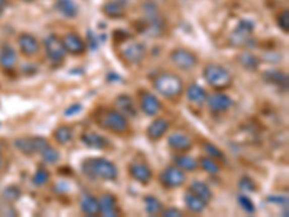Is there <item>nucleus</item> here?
<instances>
[{
    "instance_id": "obj_1",
    "label": "nucleus",
    "mask_w": 289,
    "mask_h": 217,
    "mask_svg": "<svg viewBox=\"0 0 289 217\" xmlns=\"http://www.w3.org/2000/svg\"><path fill=\"white\" fill-rule=\"evenodd\" d=\"M83 173L93 180L114 181L118 178V167L104 158H87L81 164Z\"/></svg>"
},
{
    "instance_id": "obj_2",
    "label": "nucleus",
    "mask_w": 289,
    "mask_h": 217,
    "mask_svg": "<svg viewBox=\"0 0 289 217\" xmlns=\"http://www.w3.org/2000/svg\"><path fill=\"white\" fill-rule=\"evenodd\" d=\"M153 86L161 96L169 100H177L178 97H181V94L184 93V81L177 74H172V73L159 74L155 78Z\"/></svg>"
},
{
    "instance_id": "obj_3",
    "label": "nucleus",
    "mask_w": 289,
    "mask_h": 217,
    "mask_svg": "<svg viewBox=\"0 0 289 217\" xmlns=\"http://www.w3.org/2000/svg\"><path fill=\"white\" fill-rule=\"evenodd\" d=\"M97 125L103 129L113 132V133H126L129 130L128 118L120 113L119 110L107 108L104 112H98L97 115Z\"/></svg>"
},
{
    "instance_id": "obj_4",
    "label": "nucleus",
    "mask_w": 289,
    "mask_h": 217,
    "mask_svg": "<svg viewBox=\"0 0 289 217\" xmlns=\"http://www.w3.org/2000/svg\"><path fill=\"white\" fill-rule=\"evenodd\" d=\"M204 80L214 90H225L232 86L233 77L230 71L220 64H208L204 68Z\"/></svg>"
},
{
    "instance_id": "obj_5",
    "label": "nucleus",
    "mask_w": 289,
    "mask_h": 217,
    "mask_svg": "<svg viewBox=\"0 0 289 217\" xmlns=\"http://www.w3.org/2000/svg\"><path fill=\"white\" fill-rule=\"evenodd\" d=\"M171 61L174 63V65H177L180 70H184V71L193 70L194 67H197V64H198L197 55L191 52L190 49H185V48H175V49H172Z\"/></svg>"
},
{
    "instance_id": "obj_6",
    "label": "nucleus",
    "mask_w": 289,
    "mask_h": 217,
    "mask_svg": "<svg viewBox=\"0 0 289 217\" xmlns=\"http://www.w3.org/2000/svg\"><path fill=\"white\" fill-rule=\"evenodd\" d=\"M49 142L41 136H32V138H19L15 141L16 149H19L25 155H33V153H41L45 146H48Z\"/></svg>"
},
{
    "instance_id": "obj_7",
    "label": "nucleus",
    "mask_w": 289,
    "mask_h": 217,
    "mask_svg": "<svg viewBox=\"0 0 289 217\" xmlns=\"http://www.w3.org/2000/svg\"><path fill=\"white\" fill-rule=\"evenodd\" d=\"M120 55L128 64H139L146 55V46L138 41L125 43L120 49Z\"/></svg>"
},
{
    "instance_id": "obj_8",
    "label": "nucleus",
    "mask_w": 289,
    "mask_h": 217,
    "mask_svg": "<svg viewBox=\"0 0 289 217\" xmlns=\"http://www.w3.org/2000/svg\"><path fill=\"white\" fill-rule=\"evenodd\" d=\"M161 183L168 188H177V187H181L185 180H187V175L185 171L180 170L178 167H166L161 174Z\"/></svg>"
},
{
    "instance_id": "obj_9",
    "label": "nucleus",
    "mask_w": 289,
    "mask_h": 217,
    "mask_svg": "<svg viewBox=\"0 0 289 217\" xmlns=\"http://www.w3.org/2000/svg\"><path fill=\"white\" fill-rule=\"evenodd\" d=\"M45 49L46 55L52 63H61L65 57V48L63 45V39L58 38L56 35H49L45 39Z\"/></svg>"
},
{
    "instance_id": "obj_10",
    "label": "nucleus",
    "mask_w": 289,
    "mask_h": 217,
    "mask_svg": "<svg viewBox=\"0 0 289 217\" xmlns=\"http://www.w3.org/2000/svg\"><path fill=\"white\" fill-rule=\"evenodd\" d=\"M63 45H64L65 51L73 55H81L84 51H86L87 48L84 39H83L80 35H77V33L73 32L64 35V38H63Z\"/></svg>"
},
{
    "instance_id": "obj_11",
    "label": "nucleus",
    "mask_w": 289,
    "mask_h": 217,
    "mask_svg": "<svg viewBox=\"0 0 289 217\" xmlns=\"http://www.w3.org/2000/svg\"><path fill=\"white\" fill-rule=\"evenodd\" d=\"M253 23L250 21H247V19H242V21L239 22V25H237V28H236V31L232 35V38H230V41L233 45L236 46H240V45H245L247 41V38L252 35L253 32Z\"/></svg>"
},
{
    "instance_id": "obj_12",
    "label": "nucleus",
    "mask_w": 289,
    "mask_h": 217,
    "mask_svg": "<svg viewBox=\"0 0 289 217\" xmlns=\"http://www.w3.org/2000/svg\"><path fill=\"white\" fill-rule=\"evenodd\" d=\"M207 103L211 112L214 113H223L233 106V100L224 93H214L210 97H207Z\"/></svg>"
},
{
    "instance_id": "obj_13",
    "label": "nucleus",
    "mask_w": 289,
    "mask_h": 217,
    "mask_svg": "<svg viewBox=\"0 0 289 217\" xmlns=\"http://www.w3.org/2000/svg\"><path fill=\"white\" fill-rule=\"evenodd\" d=\"M18 43H19L22 54L26 55V57H33L39 51V42L31 33H21L18 36Z\"/></svg>"
},
{
    "instance_id": "obj_14",
    "label": "nucleus",
    "mask_w": 289,
    "mask_h": 217,
    "mask_svg": "<svg viewBox=\"0 0 289 217\" xmlns=\"http://www.w3.org/2000/svg\"><path fill=\"white\" fill-rule=\"evenodd\" d=\"M100 204V213L106 217H116L120 214V208L118 206L116 197L111 194H104L98 198Z\"/></svg>"
},
{
    "instance_id": "obj_15",
    "label": "nucleus",
    "mask_w": 289,
    "mask_h": 217,
    "mask_svg": "<svg viewBox=\"0 0 289 217\" xmlns=\"http://www.w3.org/2000/svg\"><path fill=\"white\" fill-rule=\"evenodd\" d=\"M129 174L140 184H148L152 180V171L148 165L142 162H132L129 165Z\"/></svg>"
},
{
    "instance_id": "obj_16",
    "label": "nucleus",
    "mask_w": 289,
    "mask_h": 217,
    "mask_svg": "<svg viewBox=\"0 0 289 217\" xmlns=\"http://www.w3.org/2000/svg\"><path fill=\"white\" fill-rule=\"evenodd\" d=\"M140 107L148 116H156L161 112L162 104L159 98L152 93H143L140 97Z\"/></svg>"
},
{
    "instance_id": "obj_17",
    "label": "nucleus",
    "mask_w": 289,
    "mask_h": 217,
    "mask_svg": "<svg viewBox=\"0 0 289 217\" xmlns=\"http://www.w3.org/2000/svg\"><path fill=\"white\" fill-rule=\"evenodd\" d=\"M128 5L126 0H110L103 6V13L111 19H120L126 15Z\"/></svg>"
},
{
    "instance_id": "obj_18",
    "label": "nucleus",
    "mask_w": 289,
    "mask_h": 217,
    "mask_svg": "<svg viewBox=\"0 0 289 217\" xmlns=\"http://www.w3.org/2000/svg\"><path fill=\"white\" fill-rule=\"evenodd\" d=\"M168 145L171 146L172 149L180 152H187L190 151L193 148V143H191V139L184 135L181 132H174L168 136Z\"/></svg>"
},
{
    "instance_id": "obj_19",
    "label": "nucleus",
    "mask_w": 289,
    "mask_h": 217,
    "mask_svg": "<svg viewBox=\"0 0 289 217\" xmlns=\"http://www.w3.org/2000/svg\"><path fill=\"white\" fill-rule=\"evenodd\" d=\"M169 129V122L166 119L153 120L146 130V135L150 141H159L162 136Z\"/></svg>"
},
{
    "instance_id": "obj_20",
    "label": "nucleus",
    "mask_w": 289,
    "mask_h": 217,
    "mask_svg": "<svg viewBox=\"0 0 289 217\" xmlns=\"http://www.w3.org/2000/svg\"><path fill=\"white\" fill-rule=\"evenodd\" d=\"M81 142L86 145L87 148H93V149H106L108 148V141L101 136L97 135L94 132H86L81 135Z\"/></svg>"
},
{
    "instance_id": "obj_21",
    "label": "nucleus",
    "mask_w": 289,
    "mask_h": 217,
    "mask_svg": "<svg viewBox=\"0 0 289 217\" xmlns=\"http://www.w3.org/2000/svg\"><path fill=\"white\" fill-rule=\"evenodd\" d=\"M16 64H18V54L15 48H12L11 45H3L0 51V65L9 71V70H13Z\"/></svg>"
},
{
    "instance_id": "obj_22",
    "label": "nucleus",
    "mask_w": 289,
    "mask_h": 217,
    "mask_svg": "<svg viewBox=\"0 0 289 217\" xmlns=\"http://www.w3.org/2000/svg\"><path fill=\"white\" fill-rule=\"evenodd\" d=\"M80 207H81V211L87 216H97L100 213L98 198L91 194H83L80 200Z\"/></svg>"
},
{
    "instance_id": "obj_23",
    "label": "nucleus",
    "mask_w": 289,
    "mask_h": 217,
    "mask_svg": "<svg viewBox=\"0 0 289 217\" xmlns=\"http://www.w3.org/2000/svg\"><path fill=\"white\" fill-rule=\"evenodd\" d=\"M55 9L65 18H75L78 15V5L74 0H58L55 3Z\"/></svg>"
},
{
    "instance_id": "obj_24",
    "label": "nucleus",
    "mask_w": 289,
    "mask_h": 217,
    "mask_svg": "<svg viewBox=\"0 0 289 217\" xmlns=\"http://www.w3.org/2000/svg\"><path fill=\"white\" fill-rule=\"evenodd\" d=\"M191 193H194L195 195H198L201 200H204L205 203H208V201H211V198H213V191H211V188L208 187V185L203 183V181H198V180H195L191 183L190 185V188H188Z\"/></svg>"
},
{
    "instance_id": "obj_25",
    "label": "nucleus",
    "mask_w": 289,
    "mask_h": 217,
    "mask_svg": "<svg viewBox=\"0 0 289 217\" xmlns=\"http://www.w3.org/2000/svg\"><path fill=\"white\" fill-rule=\"evenodd\" d=\"M116 106H118L119 112L123 113L125 116H136V108L133 104V100L128 94H122L116 98Z\"/></svg>"
},
{
    "instance_id": "obj_26",
    "label": "nucleus",
    "mask_w": 289,
    "mask_h": 217,
    "mask_svg": "<svg viewBox=\"0 0 289 217\" xmlns=\"http://www.w3.org/2000/svg\"><path fill=\"white\" fill-rule=\"evenodd\" d=\"M184 203L187 204V207L193 213H201V211L205 210V206H207V203L204 200H201L198 195L191 193L190 190H188V193H185V195H184Z\"/></svg>"
},
{
    "instance_id": "obj_27",
    "label": "nucleus",
    "mask_w": 289,
    "mask_h": 217,
    "mask_svg": "<svg viewBox=\"0 0 289 217\" xmlns=\"http://www.w3.org/2000/svg\"><path fill=\"white\" fill-rule=\"evenodd\" d=\"M187 97L194 104H203L208 96H207V91L203 87L198 86V84H191L187 88Z\"/></svg>"
},
{
    "instance_id": "obj_28",
    "label": "nucleus",
    "mask_w": 289,
    "mask_h": 217,
    "mask_svg": "<svg viewBox=\"0 0 289 217\" xmlns=\"http://www.w3.org/2000/svg\"><path fill=\"white\" fill-rule=\"evenodd\" d=\"M175 165L182 170V171H188V173H194L197 168H198V161L193 158V156H188V155H181V156H177L175 158Z\"/></svg>"
},
{
    "instance_id": "obj_29",
    "label": "nucleus",
    "mask_w": 289,
    "mask_h": 217,
    "mask_svg": "<svg viewBox=\"0 0 289 217\" xmlns=\"http://www.w3.org/2000/svg\"><path fill=\"white\" fill-rule=\"evenodd\" d=\"M73 138H74V132L73 129L70 128V126H60V128H56L54 130V139L60 145H67V143H70V142L73 141Z\"/></svg>"
},
{
    "instance_id": "obj_30",
    "label": "nucleus",
    "mask_w": 289,
    "mask_h": 217,
    "mask_svg": "<svg viewBox=\"0 0 289 217\" xmlns=\"http://www.w3.org/2000/svg\"><path fill=\"white\" fill-rule=\"evenodd\" d=\"M143 203H145L146 213H148V214H152V216L159 214V213H162V210H163V206H162L161 201H159L156 197H153V195H146V197L143 198Z\"/></svg>"
},
{
    "instance_id": "obj_31",
    "label": "nucleus",
    "mask_w": 289,
    "mask_h": 217,
    "mask_svg": "<svg viewBox=\"0 0 289 217\" xmlns=\"http://www.w3.org/2000/svg\"><path fill=\"white\" fill-rule=\"evenodd\" d=\"M263 78L272 83V84H278V86H288V78L283 73H280L278 70H269L266 73H263Z\"/></svg>"
},
{
    "instance_id": "obj_32",
    "label": "nucleus",
    "mask_w": 289,
    "mask_h": 217,
    "mask_svg": "<svg viewBox=\"0 0 289 217\" xmlns=\"http://www.w3.org/2000/svg\"><path fill=\"white\" fill-rule=\"evenodd\" d=\"M239 63H240V65H243V68L250 70V71H255L257 68V65H259V60L253 54L245 52V54H242L239 57Z\"/></svg>"
},
{
    "instance_id": "obj_33",
    "label": "nucleus",
    "mask_w": 289,
    "mask_h": 217,
    "mask_svg": "<svg viewBox=\"0 0 289 217\" xmlns=\"http://www.w3.org/2000/svg\"><path fill=\"white\" fill-rule=\"evenodd\" d=\"M39 155L42 156L43 161L48 164H56L58 161H60V152L56 151L55 148H52L51 145L45 146L42 151H41Z\"/></svg>"
},
{
    "instance_id": "obj_34",
    "label": "nucleus",
    "mask_w": 289,
    "mask_h": 217,
    "mask_svg": "<svg viewBox=\"0 0 289 217\" xmlns=\"http://www.w3.org/2000/svg\"><path fill=\"white\" fill-rule=\"evenodd\" d=\"M32 181L36 187H42V185H45L49 181V171L46 168H43V167H39L38 171L33 175Z\"/></svg>"
},
{
    "instance_id": "obj_35",
    "label": "nucleus",
    "mask_w": 289,
    "mask_h": 217,
    "mask_svg": "<svg viewBox=\"0 0 289 217\" xmlns=\"http://www.w3.org/2000/svg\"><path fill=\"white\" fill-rule=\"evenodd\" d=\"M200 165H201V168H203L205 173L208 174L220 173V165L215 162L211 156H205V158H203V159L200 161Z\"/></svg>"
},
{
    "instance_id": "obj_36",
    "label": "nucleus",
    "mask_w": 289,
    "mask_h": 217,
    "mask_svg": "<svg viewBox=\"0 0 289 217\" xmlns=\"http://www.w3.org/2000/svg\"><path fill=\"white\" fill-rule=\"evenodd\" d=\"M237 200H239V204L242 206V208H243L245 211L250 213V214L255 213V204H253V201L249 198V195L240 194L237 197Z\"/></svg>"
},
{
    "instance_id": "obj_37",
    "label": "nucleus",
    "mask_w": 289,
    "mask_h": 217,
    "mask_svg": "<svg viewBox=\"0 0 289 217\" xmlns=\"http://www.w3.org/2000/svg\"><path fill=\"white\" fill-rule=\"evenodd\" d=\"M205 151H207V153H208V156H211V158H214V159H220V161H224V153L220 151L217 146H214V145H211V143H207L205 146Z\"/></svg>"
},
{
    "instance_id": "obj_38",
    "label": "nucleus",
    "mask_w": 289,
    "mask_h": 217,
    "mask_svg": "<svg viewBox=\"0 0 289 217\" xmlns=\"http://www.w3.org/2000/svg\"><path fill=\"white\" fill-rule=\"evenodd\" d=\"M278 25L279 28L283 32H289V11L285 9L283 12H280V15L278 16Z\"/></svg>"
},
{
    "instance_id": "obj_39",
    "label": "nucleus",
    "mask_w": 289,
    "mask_h": 217,
    "mask_svg": "<svg viewBox=\"0 0 289 217\" xmlns=\"http://www.w3.org/2000/svg\"><path fill=\"white\" fill-rule=\"evenodd\" d=\"M3 195L6 200L9 201H16L19 197H21V190L18 187H8L5 191H3Z\"/></svg>"
},
{
    "instance_id": "obj_40",
    "label": "nucleus",
    "mask_w": 289,
    "mask_h": 217,
    "mask_svg": "<svg viewBox=\"0 0 289 217\" xmlns=\"http://www.w3.org/2000/svg\"><path fill=\"white\" fill-rule=\"evenodd\" d=\"M239 187H240V190H242L243 193H250V191H255V190H256V184H255L250 178H247V177L240 180Z\"/></svg>"
},
{
    "instance_id": "obj_41",
    "label": "nucleus",
    "mask_w": 289,
    "mask_h": 217,
    "mask_svg": "<svg viewBox=\"0 0 289 217\" xmlns=\"http://www.w3.org/2000/svg\"><path fill=\"white\" fill-rule=\"evenodd\" d=\"M162 216L163 217H181L182 211L180 208H175V207H171V208H166V210H162Z\"/></svg>"
},
{
    "instance_id": "obj_42",
    "label": "nucleus",
    "mask_w": 289,
    "mask_h": 217,
    "mask_svg": "<svg viewBox=\"0 0 289 217\" xmlns=\"http://www.w3.org/2000/svg\"><path fill=\"white\" fill-rule=\"evenodd\" d=\"M269 201H272V203H280V204H286L288 203V200H286V197H275V195H270L268 197Z\"/></svg>"
},
{
    "instance_id": "obj_43",
    "label": "nucleus",
    "mask_w": 289,
    "mask_h": 217,
    "mask_svg": "<svg viewBox=\"0 0 289 217\" xmlns=\"http://www.w3.org/2000/svg\"><path fill=\"white\" fill-rule=\"evenodd\" d=\"M80 110H81V106H80V104H75V106H73V107L67 108V112H65V116H73V115H77Z\"/></svg>"
},
{
    "instance_id": "obj_44",
    "label": "nucleus",
    "mask_w": 289,
    "mask_h": 217,
    "mask_svg": "<svg viewBox=\"0 0 289 217\" xmlns=\"http://www.w3.org/2000/svg\"><path fill=\"white\" fill-rule=\"evenodd\" d=\"M5 5H6V0H0V6L5 8Z\"/></svg>"
},
{
    "instance_id": "obj_45",
    "label": "nucleus",
    "mask_w": 289,
    "mask_h": 217,
    "mask_svg": "<svg viewBox=\"0 0 289 217\" xmlns=\"http://www.w3.org/2000/svg\"><path fill=\"white\" fill-rule=\"evenodd\" d=\"M2 15H3V8L0 6V16H2Z\"/></svg>"
},
{
    "instance_id": "obj_46",
    "label": "nucleus",
    "mask_w": 289,
    "mask_h": 217,
    "mask_svg": "<svg viewBox=\"0 0 289 217\" xmlns=\"http://www.w3.org/2000/svg\"><path fill=\"white\" fill-rule=\"evenodd\" d=\"M2 165H3V161H2V158H0V168H2Z\"/></svg>"
},
{
    "instance_id": "obj_47",
    "label": "nucleus",
    "mask_w": 289,
    "mask_h": 217,
    "mask_svg": "<svg viewBox=\"0 0 289 217\" xmlns=\"http://www.w3.org/2000/svg\"><path fill=\"white\" fill-rule=\"evenodd\" d=\"M22 2H33V0H22Z\"/></svg>"
}]
</instances>
